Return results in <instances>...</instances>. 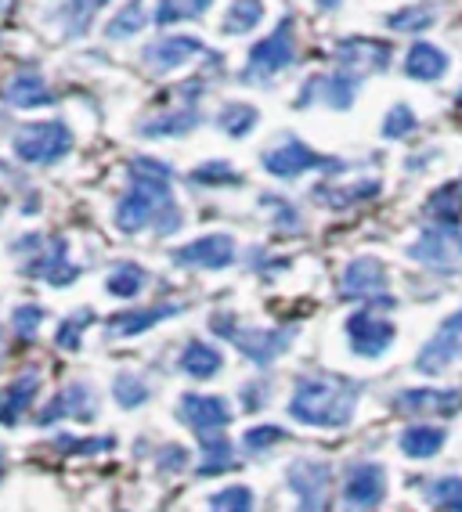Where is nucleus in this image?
<instances>
[{
  "label": "nucleus",
  "mask_w": 462,
  "mask_h": 512,
  "mask_svg": "<svg viewBox=\"0 0 462 512\" xmlns=\"http://www.w3.org/2000/svg\"><path fill=\"white\" fill-rule=\"evenodd\" d=\"M289 491L296 494V512H329V491H333V469L315 458H300L286 473Z\"/></svg>",
  "instance_id": "nucleus-7"
},
{
  "label": "nucleus",
  "mask_w": 462,
  "mask_h": 512,
  "mask_svg": "<svg viewBox=\"0 0 462 512\" xmlns=\"http://www.w3.org/2000/svg\"><path fill=\"white\" fill-rule=\"evenodd\" d=\"M257 498L246 484H231L210 498V512H253Z\"/></svg>",
  "instance_id": "nucleus-40"
},
{
  "label": "nucleus",
  "mask_w": 462,
  "mask_h": 512,
  "mask_svg": "<svg viewBox=\"0 0 462 512\" xmlns=\"http://www.w3.org/2000/svg\"><path fill=\"white\" fill-rule=\"evenodd\" d=\"M159 469H163V473H181V469L188 466V451L181 448V444H174V448H163L159 451Z\"/></svg>",
  "instance_id": "nucleus-47"
},
{
  "label": "nucleus",
  "mask_w": 462,
  "mask_h": 512,
  "mask_svg": "<svg viewBox=\"0 0 462 512\" xmlns=\"http://www.w3.org/2000/svg\"><path fill=\"white\" fill-rule=\"evenodd\" d=\"M11 4H15V0H0V15H8V11H11Z\"/></svg>",
  "instance_id": "nucleus-51"
},
{
  "label": "nucleus",
  "mask_w": 462,
  "mask_h": 512,
  "mask_svg": "<svg viewBox=\"0 0 462 512\" xmlns=\"http://www.w3.org/2000/svg\"><path fill=\"white\" fill-rule=\"evenodd\" d=\"M0 361H4V332H0Z\"/></svg>",
  "instance_id": "nucleus-53"
},
{
  "label": "nucleus",
  "mask_w": 462,
  "mask_h": 512,
  "mask_svg": "<svg viewBox=\"0 0 462 512\" xmlns=\"http://www.w3.org/2000/svg\"><path fill=\"white\" fill-rule=\"evenodd\" d=\"M358 408V383L343 375H304L296 379V390L289 397V415L315 430H343L354 419Z\"/></svg>",
  "instance_id": "nucleus-2"
},
{
  "label": "nucleus",
  "mask_w": 462,
  "mask_h": 512,
  "mask_svg": "<svg viewBox=\"0 0 462 512\" xmlns=\"http://www.w3.org/2000/svg\"><path fill=\"white\" fill-rule=\"evenodd\" d=\"M177 415L185 422L195 437L210 444V440L224 437V426L231 422V408L224 397L217 394H181V404H177Z\"/></svg>",
  "instance_id": "nucleus-9"
},
{
  "label": "nucleus",
  "mask_w": 462,
  "mask_h": 512,
  "mask_svg": "<svg viewBox=\"0 0 462 512\" xmlns=\"http://www.w3.org/2000/svg\"><path fill=\"white\" fill-rule=\"evenodd\" d=\"M444 440H448V433L441 430V426H426V422H416V426H408L405 433H401V451H405L408 458H434L437 451L444 448Z\"/></svg>",
  "instance_id": "nucleus-28"
},
{
  "label": "nucleus",
  "mask_w": 462,
  "mask_h": 512,
  "mask_svg": "<svg viewBox=\"0 0 462 512\" xmlns=\"http://www.w3.org/2000/svg\"><path fill=\"white\" fill-rule=\"evenodd\" d=\"M379 195V181H358L351 188H315V199L333 210H347L354 202H369Z\"/></svg>",
  "instance_id": "nucleus-30"
},
{
  "label": "nucleus",
  "mask_w": 462,
  "mask_h": 512,
  "mask_svg": "<svg viewBox=\"0 0 462 512\" xmlns=\"http://www.w3.org/2000/svg\"><path fill=\"white\" fill-rule=\"evenodd\" d=\"M94 325V311H76L69 314V318L58 321V332H55V343L62 350H80V343H84V332Z\"/></svg>",
  "instance_id": "nucleus-38"
},
{
  "label": "nucleus",
  "mask_w": 462,
  "mask_h": 512,
  "mask_svg": "<svg viewBox=\"0 0 462 512\" xmlns=\"http://www.w3.org/2000/svg\"><path fill=\"white\" fill-rule=\"evenodd\" d=\"M459 105H462V91H459Z\"/></svg>",
  "instance_id": "nucleus-54"
},
{
  "label": "nucleus",
  "mask_w": 462,
  "mask_h": 512,
  "mask_svg": "<svg viewBox=\"0 0 462 512\" xmlns=\"http://www.w3.org/2000/svg\"><path fill=\"white\" fill-rule=\"evenodd\" d=\"M387 498V469L379 462H354L343 480V509L372 512Z\"/></svg>",
  "instance_id": "nucleus-10"
},
{
  "label": "nucleus",
  "mask_w": 462,
  "mask_h": 512,
  "mask_svg": "<svg viewBox=\"0 0 462 512\" xmlns=\"http://www.w3.org/2000/svg\"><path fill=\"white\" fill-rule=\"evenodd\" d=\"M145 26H148L145 0H130L127 8L116 11V19L109 22V29H105V37H109V40H127V37H134V33H141Z\"/></svg>",
  "instance_id": "nucleus-32"
},
{
  "label": "nucleus",
  "mask_w": 462,
  "mask_h": 512,
  "mask_svg": "<svg viewBox=\"0 0 462 512\" xmlns=\"http://www.w3.org/2000/svg\"><path fill=\"white\" fill-rule=\"evenodd\" d=\"M109 0H65L62 8V22H65V33L69 37H80L91 29V19L98 15V8H105Z\"/></svg>",
  "instance_id": "nucleus-33"
},
{
  "label": "nucleus",
  "mask_w": 462,
  "mask_h": 512,
  "mask_svg": "<svg viewBox=\"0 0 462 512\" xmlns=\"http://www.w3.org/2000/svg\"><path fill=\"white\" fill-rule=\"evenodd\" d=\"M213 0H159L156 8V26H174V22L199 19L210 11Z\"/></svg>",
  "instance_id": "nucleus-34"
},
{
  "label": "nucleus",
  "mask_w": 462,
  "mask_h": 512,
  "mask_svg": "<svg viewBox=\"0 0 462 512\" xmlns=\"http://www.w3.org/2000/svg\"><path fill=\"white\" fill-rule=\"evenodd\" d=\"M40 383H44V375H40L37 368H29V372H22L19 379H11V383L0 390V426H19L22 415L37 401Z\"/></svg>",
  "instance_id": "nucleus-20"
},
{
  "label": "nucleus",
  "mask_w": 462,
  "mask_h": 512,
  "mask_svg": "<svg viewBox=\"0 0 462 512\" xmlns=\"http://www.w3.org/2000/svg\"><path fill=\"white\" fill-rule=\"evenodd\" d=\"M426 217L434 220V224L459 228V220H462V177L459 181L441 184V188L430 195V202H426Z\"/></svg>",
  "instance_id": "nucleus-27"
},
{
  "label": "nucleus",
  "mask_w": 462,
  "mask_h": 512,
  "mask_svg": "<svg viewBox=\"0 0 462 512\" xmlns=\"http://www.w3.org/2000/svg\"><path fill=\"white\" fill-rule=\"evenodd\" d=\"M235 451H231L228 440H210V444H203V462H199V476H217L224 473V469H231V462H235Z\"/></svg>",
  "instance_id": "nucleus-41"
},
{
  "label": "nucleus",
  "mask_w": 462,
  "mask_h": 512,
  "mask_svg": "<svg viewBox=\"0 0 462 512\" xmlns=\"http://www.w3.org/2000/svg\"><path fill=\"white\" fill-rule=\"evenodd\" d=\"M203 123V116L188 105V109H174V112H163V116L156 119H145L141 123V134L152 141H163V138H185V134H192L195 127Z\"/></svg>",
  "instance_id": "nucleus-23"
},
{
  "label": "nucleus",
  "mask_w": 462,
  "mask_h": 512,
  "mask_svg": "<svg viewBox=\"0 0 462 512\" xmlns=\"http://www.w3.org/2000/svg\"><path fill=\"white\" fill-rule=\"evenodd\" d=\"M145 285H148V271H145V267L120 264L109 275V282H105V293L120 296V300H134L138 293H145Z\"/></svg>",
  "instance_id": "nucleus-31"
},
{
  "label": "nucleus",
  "mask_w": 462,
  "mask_h": 512,
  "mask_svg": "<svg viewBox=\"0 0 462 512\" xmlns=\"http://www.w3.org/2000/svg\"><path fill=\"white\" fill-rule=\"evenodd\" d=\"M40 325H44V307H37V303H22L19 311H15V318H11V329H15V336L22 343L37 339Z\"/></svg>",
  "instance_id": "nucleus-46"
},
{
  "label": "nucleus",
  "mask_w": 462,
  "mask_h": 512,
  "mask_svg": "<svg viewBox=\"0 0 462 512\" xmlns=\"http://www.w3.org/2000/svg\"><path fill=\"white\" fill-rule=\"evenodd\" d=\"M260 112L253 109V105H246V101H231V105H224L221 112V130L228 134V138H246L253 127H257Z\"/></svg>",
  "instance_id": "nucleus-35"
},
{
  "label": "nucleus",
  "mask_w": 462,
  "mask_h": 512,
  "mask_svg": "<svg viewBox=\"0 0 462 512\" xmlns=\"http://www.w3.org/2000/svg\"><path fill=\"white\" fill-rule=\"evenodd\" d=\"M260 163H264V170L271 177H282V181H293V177L307 174V170H325V174H340L343 170V159L322 156L315 148H307L300 138H286L282 145L268 148Z\"/></svg>",
  "instance_id": "nucleus-6"
},
{
  "label": "nucleus",
  "mask_w": 462,
  "mask_h": 512,
  "mask_svg": "<svg viewBox=\"0 0 462 512\" xmlns=\"http://www.w3.org/2000/svg\"><path fill=\"white\" fill-rule=\"evenodd\" d=\"M408 256L426 267H459L462 264V228H448V224H430L423 235L408 246Z\"/></svg>",
  "instance_id": "nucleus-11"
},
{
  "label": "nucleus",
  "mask_w": 462,
  "mask_h": 512,
  "mask_svg": "<svg viewBox=\"0 0 462 512\" xmlns=\"http://www.w3.org/2000/svg\"><path fill=\"white\" fill-rule=\"evenodd\" d=\"M416 127H419L416 112L408 109V105H394V109L387 112V119H383V138H387V141H401V138H408V134H412Z\"/></svg>",
  "instance_id": "nucleus-44"
},
{
  "label": "nucleus",
  "mask_w": 462,
  "mask_h": 512,
  "mask_svg": "<svg viewBox=\"0 0 462 512\" xmlns=\"http://www.w3.org/2000/svg\"><path fill=\"white\" fill-rule=\"evenodd\" d=\"M426 498H430L434 509H441V512H462V476H441V480H430Z\"/></svg>",
  "instance_id": "nucleus-37"
},
{
  "label": "nucleus",
  "mask_w": 462,
  "mask_h": 512,
  "mask_svg": "<svg viewBox=\"0 0 462 512\" xmlns=\"http://www.w3.org/2000/svg\"><path fill=\"white\" fill-rule=\"evenodd\" d=\"M65 419H98V401H94V390L87 383H69L62 386L51 404H47L44 412H40V426H55V422Z\"/></svg>",
  "instance_id": "nucleus-16"
},
{
  "label": "nucleus",
  "mask_w": 462,
  "mask_h": 512,
  "mask_svg": "<svg viewBox=\"0 0 462 512\" xmlns=\"http://www.w3.org/2000/svg\"><path fill=\"white\" fill-rule=\"evenodd\" d=\"M268 202V206H275L278 210V224H282V228H293L296 231V224H300V217H296V210L293 206H289V202H282V199H264Z\"/></svg>",
  "instance_id": "nucleus-48"
},
{
  "label": "nucleus",
  "mask_w": 462,
  "mask_h": 512,
  "mask_svg": "<svg viewBox=\"0 0 462 512\" xmlns=\"http://www.w3.org/2000/svg\"><path fill=\"white\" fill-rule=\"evenodd\" d=\"M177 368L185 375H192V379H213V375L224 368V357H221V350L203 343V339H192V343L181 350V357H177Z\"/></svg>",
  "instance_id": "nucleus-24"
},
{
  "label": "nucleus",
  "mask_w": 462,
  "mask_h": 512,
  "mask_svg": "<svg viewBox=\"0 0 462 512\" xmlns=\"http://www.w3.org/2000/svg\"><path fill=\"white\" fill-rule=\"evenodd\" d=\"M394 408L398 412H455L459 408V394L455 390H401L394 397Z\"/></svg>",
  "instance_id": "nucleus-25"
},
{
  "label": "nucleus",
  "mask_w": 462,
  "mask_h": 512,
  "mask_svg": "<svg viewBox=\"0 0 462 512\" xmlns=\"http://www.w3.org/2000/svg\"><path fill=\"white\" fill-rule=\"evenodd\" d=\"M437 332H448V336H459V332H462V311L448 314V318L441 321V329H437Z\"/></svg>",
  "instance_id": "nucleus-49"
},
{
  "label": "nucleus",
  "mask_w": 462,
  "mask_h": 512,
  "mask_svg": "<svg viewBox=\"0 0 462 512\" xmlns=\"http://www.w3.org/2000/svg\"><path fill=\"white\" fill-rule=\"evenodd\" d=\"M210 329L228 339V343H235L257 368H268L275 357L286 354L296 336V329H250V325H242V321L231 318V314H213Z\"/></svg>",
  "instance_id": "nucleus-3"
},
{
  "label": "nucleus",
  "mask_w": 462,
  "mask_h": 512,
  "mask_svg": "<svg viewBox=\"0 0 462 512\" xmlns=\"http://www.w3.org/2000/svg\"><path fill=\"white\" fill-rule=\"evenodd\" d=\"M264 22V0H231L224 11V33L228 37H246Z\"/></svg>",
  "instance_id": "nucleus-29"
},
{
  "label": "nucleus",
  "mask_w": 462,
  "mask_h": 512,
  "mask_svg": "<svg viewBox=\"0 0 462 512\" xmlns=\"http://www.w3.org/2000/svg\"><path fill=\"white\" fill-rule=\"evenodd\" d=\"M130 188L116 202V228L134 231L156 228L159 235L181 228V210L174 202V170L159 159H130Z\"/></svg>",
  "instance_id": "nucleus-1"
},
{
  "label": "nucleus",
  "mask_w": 462,
  "mask_h": 512,
  "mask_svg": "<svg viewBox=\"0 0 462 512\" xmlns=\"http://www.w3.org/2000/svg\"><path fill=\"white\" fill-rule=\"evenodd\" d=\"M358 87H361V76L347 73V69H340V73H333V76H311L307 87L300 91V98H296V105L304 109V105H311L315 98H322L329 109L343 112V109H351L354 105Z\"/></svg>",
  "instance_id": "nucleus-15"
},
{
  "label": "nucleus",
  "mask_w": 462,
  "mask_h": 512,
  "mask_svg": "<svg viewBox=\"0 0 462 512\" xmlns=\"http://www.w3.org/2000/svg\"><path fill=\"white\" fill-rule=\"evenodd\" d=\"M282 440H286V430L264 422V426H253V430L242 437V448L250 451V455H264V451L275 448V444H282Z\"/></svg>",
  "instance_id": "nucleus-45"
},
{
  "label": "nucleus",
  "mask_w": 462,
  "mask_h": 512,
  "mask_svg": "<svg viewBox=\"0 0 462 512\" xmlns=\"http://www.w3.org/2000/svg\"><path fill=\"white\" fill-rule=\"evenodd\" d=\"M437 19V11L430 4H412V8H401L394 15H387V26L398 29V33H419V29H430Z\"/></svg>",
  "instance_id": "nucleus-39"
},
{
  "label": "nucleus",
  "mask_w": 462,
  "mask_h": 512,
  "mask_svg": "<svg viewBox=\"0 0 462 512\" xmlns=\"http://www.w3.org/2000/svg\"><path fill=\"white\" fill-rule=\"evenodd\" d=\"M4 101L15 109H44L55 101V91L47 87V80L40 73H15L4 83Z\"/></svg>",
  "instance_id": "nucleus-21"
},
{
  "label": "nucleus",
  "mask_w": 462,
  "mask_h": 512,
  "mask_svg": "<svg viewBox=\"0 0 462 512\" xmlns=\"http://www.w3.org/2000/svg\"><path fill=\"white\" fill-rule=\"evenodd\" d=\"M181 311H185L181 303H156V307H141V311H120V314H112V318L105 321V336H109V339L141 336V332L156 329L159 321L177 318Z\"/></svg>",
  "instance_id": "nucleus-19"
},
{
  "label": "nucleus",
  "mask_w": 462,
  "mask_h": 512,
  "mask_svg": "<svg viewBox=\"0 0 462 512\" xmlns=\"http://www.w3.org/2000/svg\"><path fill=\"white\" fill-rule=\"evenodd\" d=\"M11 145H15V156L26 166H51L73 152V130L58 119H40V123L22 127Z\"/></svg>",
  "instance_id": "nucleus-4"
},
{
  "label": "nucleus",
  "mask_w": 462,
  "mask_h": 512,
  "mask_svg": "<svg viewBox=\"0 0 462 512\" xmlns=\"http://www.w3.org/2000/svg\"><path fill=\"white\" fill-rule=\"evenodd\" d=\"M206 55H210V47H206L203 40L163 37L141 51V62H145L148 69H156V73H170V69H181V65L192 62V58H206Z\"/></svg>",
  "instance_id": "nucleus-17"
},
{
  "label": "nucleus",
  "mask_w": 462,
  "mask_h": 512,
  "mask_svg": "<svg viewBox=\"0 0 462 512\" xmlns=\"http://www.w3.org/2000/svg\"><path fill=\"white\" fill-rule=\"evenodd\" d=\"M116 448V437H91V440H80V437H58L55 440V451L62 455H105V451Z\"/></svg>",
  "instance_id": "nucleus-43"
},
{
  "label": "nucleus",
  "mask_w": 462,
  "mask_h": 512,
  "mask_svg": "<svg viewBox=\"0 0 462 512\" xmlns=\"http://www.w3.org/2000/svg\"><path fill=\"white\" fill-rule=\"evenodd\" d=\"M40 246V235H33V249ZM26 271L33 278H44L47 285H55V289H65V285H73L80 278V267L69 260V242L62 235H55L47 242V249H37V256L26 264Z\"/></svg>",
  "instance_id": "nucleus-13"
},
{
  "label": "nucleus",
  "mask_w": 462,
  "mask_h": 512,
  "mask_svg": "<svg viewBox=\"0 0 462 512\" xmlns=\"http://www.w3.org/2000/svg\"><path fill=\"white\" fill-rule=\"evenodd\" d=\"M462 354V343H459V336H448V332H437L430 343H426L423 350H419V357H416V368L423 375H441L444 368L452 365L455 357Z\"/></svg>",
  "instance_id": "nucleus-26"
},
{
  "label": "nucleus",
  "mask_w": 462,
  "mask_h": 512,
  "mask_svg": "<svg viewBox=\"0 0 462 512\" xmlns=\"http://www.w3.org/2000/svg\"><path fill=\"white\" fill-rule=\"evenodd\" d=\"M394 336H398L394 321L379 318L372 307L354 311L351 318H347V339H351V350L358 357H383L394 347Z\"/></svg>",
  "instance_id": "nucleus-12"
},
{
  "label": "nucleus",
  "mask_w": 462,
  "mask_h": 512,
  "mask_svg": "<svg viewBox=\"0 0 462 512\" xmlns=\"http://www.w3.org/2000/svg\"><path fill=\"white\" fill-rule=\"evenodd\" d=\"M148 394H152V390H148V383L138 372H120L112 379V397H116L120 408H141V404L148 401Z\"/></svg>",
  "instance_id": "nucleus-36"
},
{
  "label": "nucleus",
  "mask_w": 462,
  "mask_h": 512,
  "mask_svg": "<svg viewBox=\"0 0 462 512\" xmlns=\"http://www.w3.org/2000/svg\"><path fill=\"white\" fill-rule=\"evenodd\" d=\"M340 296L343 300H365L394 307V296H387V267L376 256H358L343 267L340 275Z\"/></svg>",
  "instance_id": "nucleus-8"
},
{
  "label": "nucleus",
  "mask_w": 462,
  "mask_h": 512,
  "mask_svg": "<svg viewBox=\"0 0 462 512\" xmlns=\"http://www.w3.org/2000/svg\"><path fill=\"white\" fill-rule=\"evenodd\" d=\"M293 33H296V22H293V15H286V19L278 22L275 33H268L260 44L250 47V58H246L242 80L264 83V80H271V76L282 73V69H289V65L296 62V37Z\"/></svg>",
  "instance_id": "nucleus-5"
},
{
  "label": "nucleus",
  "mask_w": 462,
  "mask_h": 512,
  "mask_svg": "<svg viewBox=\"0 0 462 512\" xmlns=\"http://www.w3.org/2000/svg\"><path fill=\"white\" fill-rule=\"evenodd\" d=\"M192 181L195 184H206V188H228V184H242V177L231 170V163H221V159H213V163H203L192 170Z\"/></svg>",
  "instance_id": "nucleus-42"
},
{
  "label": "nucleus",
  "mask_w": 462,
  "mask_h": 512,
  "mask_svg": "<svg viewBox=\"0 0 462 512\" xmlns=\"http://www.w3.org/2000/svg\"><path fill=\"white\" fill-rule=\"evenodd\" d=\"M336 62L354 76H365V73H383L390 65V44L383 40H372V37H351V40H340L336 47Z\"/></svg>",
  "instance_id": "nucleus-18"
},
{
  "label": "nucleus",
  "mask_w": 462,
  "mask_h": 512,
  "mask_svg": "<svg viewBox=\"0 0 462 512\" xmlns=\"http://www.w3.org/2000/svg\"><path fill=\"white\" fill-rule=\"evenodd\" d=\"M4 469H8V458H4V451H0V476H4Z\"/></svg>",
  "instance_id": "nucleus-52"
},
{
  "label": "nucleus",
  "mask_w": 462,
  "mask_h": 512,
  "mask_svg": "<svg viewBox=\"0 0 462 512\" xmlns=\"http://www.w3.org/2000/svg\"><path fill=\"white\" fill-rule=\"evenodd\" d=\"M336 4H340V0H318V8H325V11L336 8Z\"/></svg>",
  "instance_id": "nucleus-50"
},
{
  "label": "nucleus",
  "mask_w": 462,
  "mask_h": 512,
  "mask_svg": "<svg viewBox=\"0 0 462 512\" xmlns=\"http://www.w3.org/2000/svg\"><path fill=\"white\" fill-rule=\"evenodd\" d=\"M177 267H203V271H224L235 264V238L231 235H203L188 246L170 253Z\"/></svg>",
  "instance_id": "nucleus-14"
},
{
  "label": "nucleus",
  "mask_w": 462,
  "mask_h": 512,
  "mask_svg": "<svg viewBox=\"0 0 462 512\" xmlns=\"http://www.w3.org/2000/svg\"><path fill=\"white\" fill-rule=\"evenodd\" d=\"M448 55H444L441 47L426 44V40H419V44L408 47L405 55V73L412 76V80H423V83H434L441 80L444 73H448Z\"/></svg>",
  "instance_id": "nucleus-22"
}]
</instances>
